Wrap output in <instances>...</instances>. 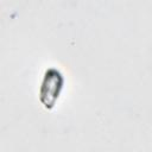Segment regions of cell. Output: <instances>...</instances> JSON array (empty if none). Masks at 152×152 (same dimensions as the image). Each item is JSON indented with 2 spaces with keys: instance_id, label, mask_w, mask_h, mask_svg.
<instances>
[{
  "instance_id": "obj_1",
  "label": "cell",
  "mask_w": 152,
  "mask_h": 152,
  "mask_svg": "<svg viewBox=\"0 0 152 152\" xmlns=\"http://www.w3.org/2000/svg\"><path fill=\"white\" fill-rule=\"evenodd\" d=\"M63 86V77L57 70H49L40 87V100L46 106L50 107L55 103L56 99L58 97L61 89Z\"/></svg>"
}]
</instances>
